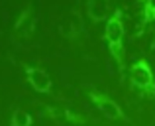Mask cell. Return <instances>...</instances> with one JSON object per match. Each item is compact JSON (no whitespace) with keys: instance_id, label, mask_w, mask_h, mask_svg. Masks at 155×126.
<instances>
[{"instance_id":"cell-5","label":"cell","mask_w":155,"mask_h":126,"mask_svg":"<svg viewBox=\"0 0 155 126\" xmlns=\"http://www.w3.org/2000/svg\"><path fill=\"white\" fill-rule=\"evenodd\" d=\"M35 26H38L35 10H34V6L30 4V6H26L18 14V18H16V22H14V38L22 39V42L30 39L31 36H34V32H35Z\"/></svg>"},{"instance_id":"cell-10","label":"cell","mask_w":155,"mask_h":126,"mask_svg":"<svg viewBox=\"0 0 155 126\" xmlns=\"http://www.w3.org/2000/svg\"><path fill=\"white\" fill-rule=\"evenodd\" d=\"M10 124L12 126H31L34 124V118H31V114L28 111L16 108V111L12 112V116H10Z\"/></svg>"},{"instance_id":"cell-4","label":"cell","mask_w":155,"mask_h":126,"mask_svg":"<svg viewBox=\"0 0 155 126\" xmlns=\"http://www.w3.org/2000/svg\"><path fill=\"white\" fill-rule=\"evenodd\" d=\"M24 73H26V81L35 93L39 95H49L53 89V79L51 75L39 65H26L24 67Z\"/></svg>"},{"instance_id":"cell-7","label":"cell","mask_w":155,"mask_h":126,"mask_svg":"<svg viewBox=\"0 0 155 126\" xmlns=\"http://www.w3.org/2000/svg\"><path fill=\"white\" fill-rule=\"evenodd\" d=\"M87 14L94 24L106 22L110 16V0H87Z\"/></svg>"},{"instance_id":"cell-2","label":"cell","mask_w":155,"mask_h":126,"mask_svg":"<svg viewBox=\"0 0 155 126\" xmlns=\"http://www.w3.org/2000/svg\"><path fill=\"white\" fill-rule=\"evenodd\" d=\"M126 75L136 93H140L141 97H147V99H155V73L145 57L136 59L126 69Z\"/></svg>"},{"instance_id":"cell-8","label":"cell","mask_w":155,"mask_h":126,"mask_svg":"<svg viewBox=\"0 0 155 126\" xmlns=\"http://www.w3.org/2000/svg\"><path fill=\"white\" fill-rule=\"evenodd\" d=\"M140 28H137V36H143L145 32L155 24V0H140Z\"/></svg>"},{"instance_id":"cell-1","label":"cell","mask_w":155,"mask_h":126,"mask_svg":"<svg viewBox=\"0 0 155 126\" xmlns=\"http://www.w3.org/2000/svg\"><path fill=\"white\" fill-rule=\"evenodd\" d=\"M124 38H126V28H124V12L118 8L114 14L108 16L104 28V42L108 47V53L112 55L114 63L118 67V73L124 79L126 75V47H124Z\"/></svg>"},{"instance_id":"cell-6","label":"cell","mask_w":155,"mask_h":126,"mask_svg":"<svg viewBox=\"0 0 155 126\" xmlns=\"http://www.w3.org/2000/svg\"><path fill=\"white\" fill-rule=\"evenodd\" d=\"M59 32H61V34H63L67 39H71V42L81 39V36H83V22H81L79 12H71V14H69L67 18L63 20V22H61Z\"/></svg>"},{"instance_id":"cell-9","label":"cell","mask_w":155,"mask_h":126,"mask_svg":"<svg viewBox=\"0 0 155 126\" xmlns=\"http://www.w3.org/2000/svg\"><path fill=\"white\" fill-rule=\"evenodd\" d=\"M43 111L51 116V118H61V120H67V122H83L79 114H73L71 111L67 108H53V107H45Z\"/></svg>"},{"instance_id":"cell-3","label":"cell","mask_w":155,"mask_h":126,"mask_svg":"<svg viewBox=\"0 0 155 126\" xmlns=\"http://www.w3.org/2000/svg\"><path fill=\"white\" fill-rule=\"evenodd\" d=\"M91 103L94 104L96 108L100 111V114H104L106 118L110 120H126V112L112 97H108L106 93H100V91H87Z\"/></svg>"}]
</instances>
